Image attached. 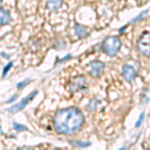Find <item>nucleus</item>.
Listing matches in <instances>:
<instances>
[{"label": "nucleus", "mask_w": 150, "mask_h": 150, "mask_svg": "<svg viewBox=\"0 0 150 150\" xmlns=\"http://www.w3.org/2000/svg\"><path fill=\"white\" fill-rule=\"evenodd\" d=\"M122 76L124 77V79L127 82H132L135 78H136L137 71H136V69L134 68V66L129 65V64H126V65L123 66Z\"/></svg>", "instance_id": "nucleus-6"}, {"label": "nucleus", "mask_w": 150, "mask_h": 150, "mask_svg": "<svg viewBox=\"0 0 150 150\" xmlns=\"http://www.w3.org/2000/svg\"><path fill=\"white\" fill-rule=\"evenodd\" d=\"M31 82V79H25V80L21 81V82H18L17 85H16V87H17V89H19V90H21L22 88H24L27 84H29Z\"/></svg>", "instance_id": "nucleus-16"}, {"label": "nucleus", "mask_w": 150, "mask_h": 150, "mask_svg": "<svg viewBox=\"0 0 150 150\" xmlns=\"http://www.w3.org/2000/svg\"><path fill=\"white\" fill-rule=\"evenodd\" d=\"M86 84H87V81L83 76L75 77V78H73L71 81H70V86H69L70 91L73 93L77 92V91L83 89L84 87L86 86Z\"/></svg>", "instance_id": "nucleus-5"}, {"label": "nucleus", "mask_w": 150, "mask_h": 150, "mask_svg": "<svg viewBox=\"0 0 150 150\" xmlns=\"http://www.w3.org/2000/svg\"><path fill=\"white\" fill-rule=\"evenodd\" d=\"M137 49L141 54L150 56V32H144L137 41Z\"/></svg>", "instance_id": "nucleus-3"}, {"label": "nucleus", "mask_w": 150, "mask_h": 150, "mask_svg": "<svg viewBox=\"0 0 150 150\" xmlns=\"http://www.w3.org/2000/svg\"><path fill=\"white\" fill-rule=\"evenodd\" d=\"M12 66H13V61H9L7 65L4 66L3 70H2V77H5L7 73H8V71L12 68Z\"/></svg>", "instance_id": "nucleus-14"}, {"label": "nucleus", "mask_w": 150, "mask_h": 150, "mask_svg": "<svg viewBox=\"0 0 150 150\" xmlns=\"http://www.w3.org/2000/svg\"><path fill=\"white\" fill-rule=\"evenodd\" d=\"M17 97H18L17 94H14V95H12L11 97L9 98V99H7L6 102H7V103H12V102H13V101H15L16 99H17Z\"/></svg>", "instance_id": "nucleus-18"}, {"label": "nucleus", "mask_w": 150, "mask_h": 150, "mask_svg": "<svg viewBox=\"0 0 150 150\" xmlns=\"http://www.w3.org/2000/svg\"><path fill=\"white\" fill-rule=\"evenodd\" d=\"M69 143H71L74 146H78V147H88L90 146L91 143L90 142H81V141H74V140H70Z\"/></svg>", "instance_id": "nucleus-13"}, {"label": "nucleus", "mask_w": 150, "mask_h": 150, "mask_svg": "<svg viewBox=\"0 0 150 150\" xmlns=\"http://www.w3.org/2000/svg\"><path fill=\"white\" fill-rule=\"evenodd\" d=\"M11 21L10 12L4 8H0V25H6Z\"/></svg>", "instance_id": "nucleus-9"}, {"label": "nucleus", "mask_w": 150, "mask_h": 150, "mask_svg": "<svg viewBox=\"0 0 150 150\" xmlns=\"http://www.w3.org/2000/svg\"><path fill=\"white\" fill-rule=\"evenodd\" d=\"M121 48V41L116 36H108L103 40L102 50L107 56H114Z\"/></svg>", "instance_id": "nucleus-2"}, {"label": "nucleus", "mask_w": 150, "mask_h": 150, "mask_svg": "<svg viewBox=\"0 0 150 150\" xmlns=\"http://www.w3.org/2000/svg\"><path fill=\"white\" fill-rule=\"evenodd\" d=\"M125 28H126V26H124V27H122V28H120V30H119V32L120 33H122L123 32V31H124V29Z\"/></svg>", "instance_id": "nucleus-20"}, {"label": "nucleus", "mask_w": 150, "mask_h": 150, "mask_svg": "<svg viewBox=\"0 0 150 150\" xmlns=\"http://www.w3.org/2000/svg\"><path fill=\"white\" fill-rule=\"evenodd\" d=\"M62 0H48L46 2V8L50 11H57L62 6Z\"/></svg>", "instance_id": "nucleus-10"}, {"label": "nucleus", "mask_w": 150, "mask_h": 150, "mask_svg": "<svg viewBox=\"0 0 150 150\" xmlns=\"http://www.w3.org/2000/svg\"><path fill=\"white\" fill-rule=\"evenodd\" d=\"M37 93H38V91L34 90L31 94H29L28 96H26L25 98H23L19 103L15 104V105H13L12 107L9 108L8 111H9V112H11V113H16V112H18V111L24 109V107H25V106L29 103V101L32 100V99L34 98L36 95H37Z\"/></svg>", "instance_id": "nucleus-4"}, {"label": "nucleus", "mask_w": 150, "mask_h": 150, "mask_svg": "<svg viewBox=\"0 0 150 150\" xmlns=\"http://www.w3.org/2000/svg\"><path fill=\"white\" fill-rule=\"evenodd\" d=\"M74 33L77 37L79 38H85L87 36L89 35V31H88V28L85 27V26L81 25V24H78V23H75L74 24Z\"/></svg>", "instance_id": "nucleus-8"}, {"label": "nucleus", "mask_w": 150, "mask_h": 150, "mask_svg": "<svg viewBox=\"0 0 150 150\" xmlns=\"http://www.w3.org/2000/svg\"><path fill=\"white\" fill-rule=\"evenodd\" d=\"M13 128L16 130V131H26V130H27V128L24 126L23 124H20V123H16V122L13 123Z\"/></svg>", "instance_id": "nucleus-15"}, {"label": "nucleus", "mask_w": 150, "mask_h": 150, "mask_svg": "<svg viewBox=\"0 0 150 150\" xmlns=\"http://www.w3.org/2000/svg\"><path fill=\"white\" fill-rule=\"evenodd\" d=\"M149 115H150V113H149Z\"/></svg>", "instance_id": "nucleus-22"}, {"label": "nucleus", "mask_w": 150, "mask_h": 150, "mask_svg": "<svg viewBox=\"0 0 150 150\" xmlns=\"http://www.w3.org/2000/svg\"><path fill=\"white\" fill-rule=\"evenodd\" d=\"M144 117H145V113H144V112H142L141 114H140V116H139L138 120H137L136 123H135V127H136V128H139L140 126H141L142 122H143V120H144Z\"/></svg>", "instance_id": "nucleus-17"}, {"label": "nucleus", "mask_w": 150, "mask_h": 150, "mask_svg": "<svg viewBox=\"0 0 150 150\" xmlns=\"http://www.w3.org/2000/svg\"><path fill=\"white\" fill-rule=\"evenodd\" d=\"M97 104H98L97 99H94V98L90 99V100H89V102L87 103V105H86V109L88 111L95 110L96 107H97Z\"/></svg>", "instance_id": "nucleus-11"}, {"label": "nucleus", "mask_w": 150, "mask_h": 150, "mask_svg": "<svg viewBox=\"0 0 150 150\" xmlns=\"http://www.w3.org/2000/svg\"><path fill=\"white\" fill-rule=\"evenodd\" d=\"M55 130L60 134H72L78 131L84 123L83 113L75 107L60 109L54 116Z\"/></svg>", "instance_id": "nucleus-1"}, {"label": "nucleus", "mask_w": 150, "mask_h": 150, "mask_svg": "<svg viewBox=\"0 0 150 150\" xmlns=\"http://www.w3.org/2000/svg\"><path fill=\"white\" fill-rule=\"evenodd\" d=\"M72 56H71V54H68V55H66L65 57L63 58H61V59H59V61H58V63H61V62H64V61H66V60H68L70 59Z\"/></svg>", "instance_id": "nucleus-19"}, {"label": "nucleus", "mask_w": 150, "mask_h": 150, "mask_svg": "<svg viewBox=\"0 0 150 150\" xmlns=\"http://www.w3.org/2000/svg\"><path fill=\"white\" fill-rule=\"evenodd\" d=\"M2 1H3V0H0V5H1V3H2Z\"/></svg>", "instance_id": "nucleus-21"}, {"label": "nucleus", "mask_w": 150, "mask_h": 150, "mask_svg": "<svg viewBox=\"0 0 150 150\" xmlns=\"http://www.w3.org/2000/svg\"><path fill=\"white\" fill-rule=\"evenodd\" d=\"M147 12H148V10H143V11H141L140 13L138 14V15L136 16V17H134L131 20V23H136V22H138V21H140L141 19H143L145 16L147 15Z\"/></svg>", "instance_id": "nucleus-12"}, {"label": "nucleus", "mask_w": 150, "mask_h": 150, "mask_svg": "<svg viewBox=\"0 0 150 150\" xmlns=\"http://www.w3.org/2000/svg\"><path fill=\"white\" fill-rule=\"evenodd\" d=\"M103 69H104V63L101 61H93L90 63V69H89V72L90 74L92 75L93 77H98L100 76L101 73L103 72Z\"/></svg>", "instance_id": "nucleus-7"}]
</instances>
